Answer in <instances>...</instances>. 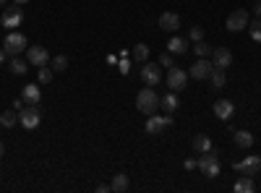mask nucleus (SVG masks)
I'll return each instance as SVG.
<instances>
[{"label":"nucleus","mask_w":261,"mask_h":193,"mask_svg":"<svg viewBox=\"0 0 261 193\" xmlns=\"http://www.w3.org/2000/svg\"><path fill=\"white\" fill-rule=\"evenodd\" d=\"M136 110L144 115H154L160 110V97H157L154 87H146L136 94Z\"/></svg>","instance_id":"f257e3e1"},{"label":"nucleus","mask_w":261,"mask_h":193,"mask_svg":"<svg viewBox=\"0 0 261 193\" xmlns=\"http://www.w3.org/2000/svg\"><path fill=\"white\" fill-rule=\"evenodd\" d=\"M3 50H6V55H11V58L27 52V37L21 34V32H16V29H11V32L6 34V39H3Z\"/></svg>","instance_id":"f03ea898"},{"label":"nucleus","mask_w":261,"mask_h":193,"mask_svg":"<svg viewBox=\"0 0 261 193\" xmlns=\"http://www.w3.org/2000/svg\"><path fill=\"white\" fill-rule=\"evenodd\" d=\"M18 123L27 128V131H34V128H39L42 123V113L37 104H29V107H21L18 110Z\"/></svg>","instance_id":"7ed1b4c3"},{"label":"nucleus","mask_w":261,"mask_h":193,"mask_svg":"<svg viewBox=\"0 0 261 193\" xmlns=\"http://www.w3.org/2000/svg\"><path fill=\"white\" fill-rule=\"evenodd\" d=\"M196 167H199L206 178H217V175H220V159H217L214 149H212V152H204L199 157V162H196Z\"/></svg>","instance_id":"20e7f679"},{"label":"nucleus","mask_w":261,"mask_h":193,"mask_svg":"<svg viewBox=\"0 0 261 193\" xmlns=\"http://www.w3.org/2000/svg\"><path fill=\"white\" fill-rule=\"evenodd\" d=\"M172 125V115L167 113V115H149L146 118V133H151V136H160V133H165L167 128Z\"/></svg>","instance_id":"39448f33"},{"label":"nucleus","mask_w":261,"mask_h":193,"mask_svg":"<svg viewBox=\"0 0 261 193\" xmlns=\"http://www.w3.org/2000/svg\"><path fill=\"white\" fill-rule=\"evenodd\" d=\"M248 24H251V18H248V11H232L230 16H227V21H225V29L227 32H243V29H248Z\"/></svg>","instance_id":"423d86ee"},{"label":"nucleus","mask_w":261,"mask_h":193,"mask_svg":"<svg viewBox=\"0 0 261 193\" xmlns=\"http://www.w3.org/2000/svg\"><path fill=\"white\" fill-rule=\"evenodd\" d=\"M186 84H188V73L183 68H178V66L167 68V87H170V92H183Z\"/></svg>","instance_id":"0eeeda50"},{"label":"nucleus","mask_w":261,"mask_h":193,"mask_svg":"<svg viewBox=\"0 0 261 193\" xmlns=\"http://www.w3.org/2000/svg\"><path fill=\"white\" fill-rule=\"evenodd\" d=\"M232 170L235 173H241V175H256L258 170H261V157H256V154H248L246 159H241V162H232Z\"/></svg>","instance_id":"6e6552de"},{"label":"nucleus","mask_w":261,"mask_h":193,"mask_svg":"<svg viewBox=\"0 0 261 193\" xmlns=\"http://www.w3.org/2000/svg\"><path fill=\"white\" fill-rule=\"evenodd\" d=\"M141 81L146 84V87H157V84L162 81V66L160 63H144L141 66Z\"/></svg>","instance_id":"1a4fd4ad"},{"label":"nucleus","mask_w":261,"mask_h":193,"mask_svg":"<svg viewBox=\"0 0 261 193\" xmlns=\"http://www.w3.org/2000/svg\"><path fill=\"white\" fill-rule=\"evenodd\" d=\"M21 21H24V11H21L18 6L6 8L3 16H0V24H3L6 29H18V26H21Z\"/></svg>","instance_id":"9d476101"},{"label":"nucleus","mask_w":261,"mask_h":193,"mask_svg":"<svg viewBox=\"0 0 261 193\" xmlns=\"http://www.w3.org/2000/svg\"><path fill=\"white\" fill-rule=\"evenodd\" d=\"M212 66L227 71V68L232 66V52H230L227 47H217V50H212Z\"/></svg>","instance_id":"9b49d317"},{"label":"nucleus","mask_w":261,"mask_h":193,"mask_svg":"<svg viewBox=\"0 0 261 193\" xmlns=\"http://www.w3.org/2000/svg\"><path fill=\"white\" fill-rule=\"evenodd\" d=\"M160 29H162V32H170V34H175V32L180 29V16L172 13V11L162 13V16H160Z\"/></svg>","instance_id":"f8f14e48"},{"label":"nucleus","mask_w":261,"mask_h":193,"mask_svg":"<svg viewBox=\"0 0 261 193\" xmlns=\"http://www.w3.org/2000/svg\"><path fill=\"white\" fill-rule=\"evenodd\" d=\"M47 50L45 47H39V45H34V47H27V60H29V66H45V63H47Z\"/></svg>","instance_id":"ddd939ff"},{"label":"nucleus","mask_w":261,"mask_h":193,"mask_svg":"<svg viewBox=\"0 0 261 193\" xmlns=\"http://www.w3.org/2000/svg\"><path fill=\"white\" fill-rule=\"evenodd\" d=\"M212 60H206V58H199L193 63V68H191V76L196 78V81H201V78H209V73H212Z\"/></svg>","instance_id":"4468645a"},{"label":"nucleus","mask_w":261,"mask_h":193,"mask_svg":"<svg viewBox=\"0 0 261 193\" xmlns=\"http://www.w3.org/2000/svg\"><path fill=\"white\" fill-rule=\"evenodd\" d=\"M167 52H172V55L188 52V39H186V37H178V34H170V39H167Z\"/></svg>","instance_id":"2eb2a0df"},{"label":"nucleus","mask_w":261,"mask_h":193,"mask_svg":"<svg viewBox=\"0 0 261 193\" xmlns=\"http://www.w3.org/2000/svg\"><path fill=\"white\" fill-rule=\"evenodd\" d=\"M21 99H24L27 104H39V99H42L39 84H27V87L21 89Z\"/></svg>","instance_id":"dca6fc26"},{"label":"nucleus","mask_w":261,"mask_h":193,"mask_svg":"<svg viewBox=\"0 0 261 193\" xmlns=\"http://www.w3.org/2000/svg\"><path fill=\"white\" fill-rule=\"evenodd\" d=\"M232 113H235V104L230 99H217L214 102V115L220 118V120H227Z\"/></svg>","instance_id":"f3484780"},{"label":"nucleus","mask_w":261,"mask_h":193,"mask_svg":"<svg viewBox=\"0 0 261 193\" xmlns=\"http://www.w3.org/2000/svg\"><path fill=\"white\" fill-rule=\"evenodd\" d=\"M160 107H162V113H175L178 107H180L178 92H167L165 97H160Z\"/></svg>","instance_id":"a211bd4d"},{"label":"nucleus","mask_w":261,"mask_h":193,"mask_svg":"<svg viewBox=\"0 0 261 193\" xmlns=\"http://www.w3.org/2000/svg\"><path fill=\"white\" fill-rule=\"evenodd\" d=\"M212 149H214V144H212V139L206 133H196L193 136V152L204 154V152H212Z\"/></svg>","instance_id":"6ab92c4d"},{"label":"nucleus","mask_w":261,"mask_h":193,"mask_svg":"<svg viewBox=\"0 0 261 193\" xmlns=\"http://www.w3.org/2000/svg\"><path fill=\"white\" fill-rule=\"evenodd\" d=\"M232 141L238 149H251L253 146V133L251 131H232Z\"/></svg>","instance_id":"aec40b11"},{"label":"nucleus","mask_w":261,"mask_h":193,"mask_svg":"<svg viewBox=\"0 0 261 193\" xmlns=\"http://www.w3.org/2000/svg\"><path fill=\"white\" fill-rule=\"evenodd\" d=\"M232 190H235V193H253V190H256V183H253L251 175H241V178L235 180Z\"/></svg>","instance_id":"412c9836"},{"label":"nucleus","mask_w":261,"mask_h":193,"mask_svg":"<svg viewBox=\"0 0 261 193\" xmlns=\"http://www.w3.org/2000/svg\"><path fill=\"white\" fill-rule=\"evenodd\" d=\"M27 66H29V60H24V58H11V63H8V71L11 73H16V76H24L27 73Z\"/></svg>","instance_id":"4be33fe9"},{"label":"nucleus","mask_w":261,"mask_h":193,"mask_svg":"<svg viewBox=\"0 0 261 193\" xmlns=\"http://www.w3.org/2000/svg\"><path fill=\"white\" fill-rule=\"evenodd\" d=\"M128 175L125 173H118L115 178H113V183H110V190H115V193H125L128 190Z\"/></svg>","instance_id":"5701e85b"},{"label":"nucleus","mask_w":261,"mask_h":193,"mask_svg":"<svg viewBox=\"0 0 261 193\" xmlns=\"http://www.w3.org/2000/svg\"><path fill=\"white\" fill-rule=\"evenodd\" d=\"M209 81H212V87H214V89H222V87H225V81H227V76H225L222 68H212Z\"/></svg>","instance_id":"b1692460"},{"label":"nucleus","mask_w":261,"mask_h":193,"mask_svg":"<svg viewBox=\"0 0 261 193\" xmlns=\"http://www.w3.org/2000/svg\"><path fill=\"white\" fill-rule=\"evenodd\" d=\"M18 123V110L13 113V110H6V113H0V125L3 128H13Z\"/></svg>","instance_id":"393cba45"},{"label":"nucleus","mask_w":261,"mask_h":193,"mask_svg":"<svg viewBox=\"0 0 261 193\" xmlns=\"http://www.w3.org/2000/svg\"><path fill=\"white\" fill-rule=\"evenodd\" d=\"M134 60H139V63H146L149 60V47L144 45V42H139V45L134 47Z\"/></svg>","instance_id":"a878e982"},{"label":"nucleus","mask_w":261,"mask_h":193,"mask_svg":"<svg viewBox=\"0 0 261 193\" xmlns=\"http://www.w3.org/2000/svg\"><path fill=\"white\" fill-rule=\"evenodd\" d=\"M212 50H214V47H209L204 39H201V42H193V52L199 55V58H209V55H212Z\"/></svg>","instance_id":"bb28decb"},{"label":"nucleus","mask_w":261,"mask_h":193,"mask_svg":"<svg viewBox=\"0 0 261 193\" xmlns=\"http://www.w3.org/2000/svg\"><path fill=\"white\" fill-rule=\"evenodd\" d=\"M53 76H55V71H53V68H47V66H39V73H37L39 84H50V81H53Z\"/></svg>","instance_id":"cd10ccee"},{"label":"nucleus","mask_w":261,"mask_h":193,"mask_svg":"<svg viewBox=\"0 0 261 193\" xmlns=\"http://www.w3.org/2000/svg\"><path fill=\"white\" fill-rule=\"evenodd\" d=\"M248 32H251V39L261 45V18H256L253 24H248Z\"/></svg>","instance_id":"c85d7f7f"},{"label":"nucleus","mask_w":261,"mask_h":193,"mask_svg":"<svg viewBox=\"0 0 261 193\" xmlns=\"http://www.w3.org/2000/svg\"><path fill=\"white\" fill-rule=\"evenodd\" d=\"M68 68V58L65 55H55L53 58V71H65Z\"/></svg>","instance_id":"c756f323"},{"label":"nucleus","mask_w":261,"mask_h":193,"mask_svg":"<svg viewBox=\"0 0 261 193\" xmlns=\"http://www.w3.org/2000/svg\"><path fill=\"white\" fill-rule=\"evenodd\" d=\"M188 39H193V42H201V39H204V29H201V26H193V29L188 32Z\"/></svg>","instance_id":"7c9ffc66"},{"label":"nucleus","mask_w":261,"mask_h":193,"mask_svg":"<svg viewBox=\"0 0 261 193\" xmlns=\"http://www.w3.org/2000/svg\"><path fill=\"white\" fill-rule=\"evenodd\" d=\"M128 68H130L128 55H120V60H118V71H120V73H128Z\"/></svg>","instance_id":"2f4dec72"},{"label":"nucleus","mask_w":261,"mask_h":193,"mask_svg":"<svg viewBox=\"0 0 261 193\" xmlns=\"http://www.w3.org/2000/svg\"><path fill=\"white\" fill-rule=\"evenodd\" d=\"M160 66H165V68H170V66H172V55H170V52H165V55L160 58Z\"/></svg>","instance_id":"473e14b6"},{"label":"nucleus","mask_w":261,"mask_h":193,"mask_svg":"<svg viewBox=\"0 0 261 193\" xmlns=\"http://www.w3.org/2000/svg\"><path fill=\"white\" fill-rule=\"evenodd\" d=\"M107 190H110V185H107V183H102V185H97V193H107Z\"/></svg>","instance_id":"72a5a7b5"},{"label":"nucleus","mask_w":261,"mask_h":193,"mask_svg":"<svg viewBox=\"0 0 261 193\" xmlns=\"http://www.w3.org/2000/svg\"><path fill=\"white\" fill-rule=\"evenodd\" d=\"M253 13H256V18H261V0H258V3L253 6Z\"/></svg>","instance_id":"f704fd0d"},{"label":"nucleus","mask_w":261,"mask_h":193,"mask_svg":"<svg viewBox=\"0 0 261 193\" xmlns=\"http://www.w3.org/2000/svg\"><path fill=\"white\" fill-rule=\"evenodd\" d=\"M0 157H6V144L0 141Z\"/></svg>","instance_id":"c9c22d12"},{"label":"nucleus","mask_w":261,"mask_h":193,"mask_svg":"<svg viewBox=\"0 0 261 193\" xmlns=\"http://www.w3.org/2000/svg\"><path fill=\"white\" fill-rule=\"evenodd\" d=\"M13 3H16V6H24V3H29V0H13Z\"/></svg>","instance_id":"e433bc0d"},{"label":"nucleus","mask_w":261,"mask_h":193,"mask_svg":"<svg viewBox=\"0 0 261 193\" xmlns=\"http://www.w3.org/2000/svg\"><path fill=\"white\" fill-rule=\"evenodd\" d=\"M0 63H6V52L3 50H0Z\"/></svg>","instance_id":"4c0bfd02"},{"label":"nucleus","mask_w":261,"mask_h":193,"mask_svg":"<svg viewBox=\"0 0 261 193\" xmlns=\"http://www.w3.org/2000/svg\"><path fill=\"white\" fill-rule=\"evenodd\" d=\"M0 6H6V0H0Z\"/></svg>","instance_id":"58836bf2"}]
</instances>
